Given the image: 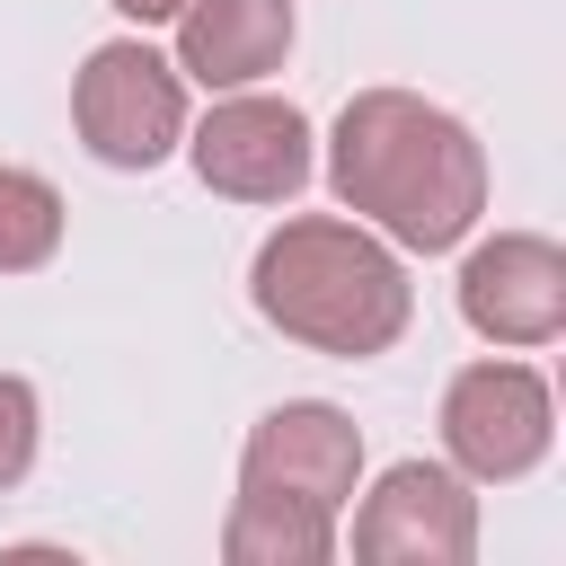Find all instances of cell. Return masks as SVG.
Masks as SVG:
<instances>
[{
	"label": "cell",
	"instance_id": "1",
	"mask_svg": "<svg viewBox=\"0 0 566 566\" xmlns=\"http://www.w3.org/2000/svg\"><path fill=\"white\" fill-rule=\"evenodd\" d=\"M327 195L398 256H442L486 212V142L416 88H354L327 133Z\"/></svg>",
	"mask_w": 566,
	"mask_h": 566
},
{
	"label": "cell",
	"instance_id": "2",
	"mask_svg": "<svg viewBox=\"0 0 566 566\" xmlns=\"http://www.w3.org/2000/svg\"><path fill=\"white\" fill-rule=\"evenodd\" d=\"M248 301L274 336L336 354V363H371L407 336L416 318V283L407 256L363 230L354 212H292L265 230L256 265H248Z\"/></svg>",
	"mask_w": 566,
	"mask_h": 566
},
{
	"label": "cell",
	"instance_id": "3",
	"mask_svg": "<svg viewBox=\"0 0 566 566\" xmlns=\"http://www.w3.org/2000/svg\"><path fill=\"white\" fill-rule=\"evenodd\" d=\"M186 124H195L186 71H177L159 44H142V35H106V44L71 71V133H80V150H88L97 168L142 177V168L177 159Z\"/></svg>",
	"mask_w": 566,
	"mask_h": 566
},
{
	"label": "cell",
	"instance_id": "4",
	"mask_svg": "<svg viewBox=\"0 0 566 566\" xmlns=\"http://www.w3.org/2000/svg\"><path fill=\"white\" fill-rule=\"evenodd\" d=\"M557 442V389L548 371L513 363V354H486V363H460L442 380V460L469 478V486H513L548 460Z\"/></svg>",
	"mask_w": 566,
	"mask_h": 566
},
{
	"label": "cell",
	"instance_id": "5",
	"mask_svg": "<svg viewBox=\"0 0 566 566\" xmlns=\"http://www.w3.org/2000/svg\"><path fill=\"white\" fill-rule=\"evenodd\" d=\"M177 150H186L195 177H203L212 195H230V203H292V195L310 186V168H318L310 115H301L292 97H274L265 80H256V88H221L212 115L186 124Z\"/></svg>",
	"mask_w": 566,
	"mask_h": 566
},
{
	"label": "cell",
	"instance_id": "6",
	"mask_svg": "<svg viewBox=\"0 0 566 566\" xmlns=\"http://www.w3.org/2000/svg\"><path fill=\"white\" fill-rule=\"evenodd\" d=\"M354 557L363 566H469L478 557V486L451 460H389L354 486Z\"/></svg>",
	"mask_w": 566,
	"mask_h": 566
},
{
	"label": "cell",
	"instance_id": "7",
	"mask_svg": "<svg viewBox=\"0 0 566 566\" xmlns=\"http://www.w3.org/2000/svg\"><path fill=\"white\" fill-rule=\"evenodd\" d=\"M460 318L504 354H539L566 336V248L548 230H495L460 256Z\"/></svg>",
	"mask_w": 566,
	"mask_h": 566
},
{
	"label": "cell",
	"instance_id": "8",
	"mask_svg": "<svg viewBox=\"0 0 566 566\" xmlns=\"http://www.w3.org/2000/svg\"><path fill=\"white\" fill-rule=\"evenodd\" d=\"M239 486H283V495H310V504L345 513L354 486H363V424L327 398H283L248 424Z\"/></svg>",
	"mask_w": 566,
	"mask_h": 566
},
{
	"label": "cell",
	"instance_id": "9",
	"mask_svg": "<svg viewBox=\"0 0 566 566\" xmlns=\"http://www.w3.org/2000/svg\"><path fill=\"white\" fill-rule=\"evenodd\" d=\"M177 71H186V88H256V80H274L283 71V53H292V35H301V18H292V0H186L177 18Z\"/></svg>",
	"mask_w": 566,
	"mask_h": 566
},
{
	"label": "cell",
	"instance_id": "10",
	"mask_svg": "<svg viewBox=\"0 0 566 566\" xmlns=\"http://www.w3.org/2000/svg\"><path fill=\"white\" fill-rule=\"evenodd\" d=\"M221 557L230 566H327L336 557V513L283 486H239L221 513Z\"/></svg>",
	"mask_w": 566,
	"mask_h": 566
},
{
	"label": "cell",
	"instance_id": "11",
	"mask_svg": "<svg viewBox=\"0 0 566 566\" xmlns=\"http://www.w3.org/2000/svg\"><path fill=\"white\" fill-rule=\"evenodd\" d=\"M62 230H71L62 186L35 177V168H9V159H0V274H35V265H53V256H62Z\"/></svg>",
	"mask_w": 566,
	"mask_h": 566
},
{
	"label": "cell",
	"instance_id": "12",
	"mask_svg": "<svg viewBox=\"0 0 566 566\" xmlns=\"http://www.w3.org/2000/svg\"><path fill=\"white\" fill-rule=\"evenodd\" d=\"M35 442H44V398H35V380H27V371H0V495H9V486H27Z\"/></svg>",
	"mask_w": 566,
	"mask_h": 566
},
{
	"label": "cell",
	"instance_id": "13",
	"mask_svg": "<svg viewBox=\"0 0 566 566\" xmlns=\"http://www.w3.org/2000/svg\"><path fill=\"white\" fill-rule=\"evenodd\" d=\"M106 9H115V18H133V27H168L186 0H106Z\"/></svg>",
	"mask_w": 566,
	"mask_h": 566
}]
</instances>
